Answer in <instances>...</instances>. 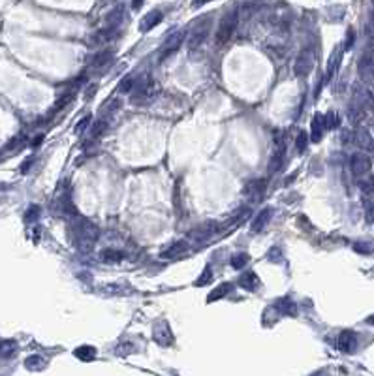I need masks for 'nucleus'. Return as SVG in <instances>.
I'll return each instance as SVG.
<instances>
[{"mask_svg": "<svg viewBox=\"0 0 374 376\" xmlns=\"http://www.w3.org/2000/svg\"><path fill=\"white\" fill-rule=\"evenodd\" d=\"M72 235H74V245L83 254H89L90 250L94 248L96 239H98V228L87 218L75 217V222L72 226Z\"/></svg>", "mask_w": 374, "mask_h": 376, "instance_id": "f257e3e1", "label": "nucleus"}, {"mask_svg": "<svg viewBox=\"0 0 374 376\" xmlns=\"http://www.w3.org/2000/svg\"><path fill=\"white\" fill-rule=\"evenodd\" d=\"M237 25H239V11L235 8H231L229 11L224 13V17L220 19V25H218L217 30V43L218 45H224L227 41L231 40V36L235 34Z\"/></svg>", "mask_w": 374, "mask_h": 376, "instance_id": "f03ea898", "label": "nucleus"}, {"mask_svg": "<svg viewBox=\"0 0 374 376\" xmlns=\"http://www.w3.org/2000/svg\"><path fill=\"white\" fill-rule=\"evenodd\" d=\"M314 66V55L310 49H303L297 57L296 64H294V74L296 77H306Z\"/></svg>", "mask_w": 374, "mask_h": 376, "instance_id": "7ed1b4c3", "label": "nucleus"}, {"mask_svg": "<svg viewBox=\"0 0 374 376\" xmlns=\"http://www.w3.org/2000/svg\"><path fill=\"white\" fill-rule=\"evenodd\" d=\"M209 27H211V21H201L196 29L190 32V38H188L187 45L190 51H196L201 47V43H205L207 36H209Z\"/></svg>", "mask_w": 374, "mask_h": 376, "instance_id": "20e7f679", "label": "nucleus"}, {"mask_svg": "<svg viewBox=\"0 0 374 376\" xmlns=\"http://www.w3.org/2000/svg\"><path fill=\"white\" fill-rule=\"evenodd\" d=\"M350 168H352V173H354L355 177H363L367 175L371 168H373V160L369 158L367 154H361V152H357L354 154L352 158H350Z\"/></svg>", "mask_w": 374, "mask_h": 376, "instance_id": "39448f33", "label": "nucleus"}, {"mask_svg": "<svg viewBox=\"0 0 374 376\" xmlns=\"http://www.w3.org/2000/svg\"><path fill=\"white\" fill-rule=\"evenodd\" d=\"M152 338H154V342L160 344V346H169V344L173 342V333H171V329H169L168 322H158V324H154Z\"/></svg>", "mask_w": 374, "mask_h": 376, "instance_id": "423d86ee", "label": "nucleus"}, {"mask_svg": "<svg viewBox=\"0 0 374 376\" xmlns=\"http://www.w3.org/2000/svg\"><path fill=\"white\" fill-rule=\"evenodd\" d=\"M185 40V32H177V34H171L166 43L162 45V51H160V55H158V60L162 62V60H166L169 55H173L175 51L181 47V43Z\"/></svg>", "mask_w": 374, "mask_h": 376, "instance_id": "0eeeda50", "label": "nucleus"}, {"mask_svg": "<svg viewBox=\"0 0 374 376\" xmlns=\"http://www.w3.org/2000/svg\"><path fill=\"white\" fill-rule=\"evenodd\" d=\"M357 72H359V77L365 83H374V60L373 57L367 53L359 59V64H357Z\"/></svg>", "mask_w": 374, "mask_h": 376, "instance_id": "6e6552de", "label": "nucleus"}, {"mask_svg": "<svg viewBox=\"0 0 374 376\" xmlns=\"http://www.w3.org/2000/svg\"><path fill=\"white\" fill-rule=\"evenodd\" d=\"M355 348H357V337L354 331L346 329L338 335V350L344 352V354H354Z\"/></svg>", "mask_w": 374, "mask_h": 376, "instance_id": "1a4fd4ad", "label": "nucleus"}, {"mask_svg": "<svg viewBox=\"0 0 374 376\" xmlns=\"http://www.w3.org/2000/svg\"><path fill=\"white\" fill-rule=\"evenodd\" d=\"M354 141L357 143V147L363 149V150H369V152H374V139L371 136V132L367 128H357L354 134Z\"/></svg>", "mask_w": 374, "mask_h": 376, "instance_id": "9d476101", "label": "nucleus"}, {"mask_svg": "<svg viewBox=\"0 0 374 376\" xmlns=\"http://www.w3.org/2000/svg\"><path fill=\"white\" fill-rule=\"evenodd\" d=\"M113 59H115V53L111 49H102L98 51L94 57H92V68L94 70H104V68H108L109 64L113 62Z\"/></svg>", "mask_w": 374, "mask_h": 376, "instance_id": "9b49d317", "label": "nucleus"}, {"mask_svg": "<svg viewBox=\"0 0 374 376\" xmlns=\"http://www.w3.org/2000/svg\"><path fill=\"white\" fill-rule=\"evenodd\" d=\"M162 19H164L162 11H158V10L149 11L147 15L143 17V21L139 23V30H141V32H149V30L154 29L158 23H162Z\"/></svg>", "mask_w": 374, "mask_h": 376, "instance_id": "f8f14e48", "label": "nucleus"}, {"mask_svg": "<svg viewBox=\"0 0 374 376\" xmlns=\"http://www.w3.org/2000/svg\"><path fill=\"white\" fill-rule=\"evenodd\" d=\"M271 217H273V209L271 207H265V209H262L260 213H258V217L252 220V226H250V229L254 231V233H258V231H262V229L265 228L267 224H269V220H271Z\"/></svg>", "mask_w": 374, "mask_h": 376, "instance_id": "ddd939ff", "label": "nucleus"}, {"mask_svg": "<svg viewBox=\"0 0 374 376\" xmlns=\"http://www.w3.org/2000/svg\"><path fill=\"white\" fill-rule=\"evenodd\" d=\"M324 132H325L324 115H322V113H316L312 122H310V139H312L314 143H318V141L322 139V136H324Z\"/></svg>", "mask_w": 374, "mask_h": 376, "instance_id": "4468645a", "label": "nucleus"}, {"mask_svg": "<svg viewBox=\"0 0 374 376\" xmlns=\"http://www.w3.org/2000/svg\"><path fill=\"white\" fill-rule=\"evenodd\" d=\"M265 187H267L265 181H263V179H258V181H252V183L246 185L245 192L250 198H254V201H260L262 196H263V192H265Z\"/></svg>", "mask_w": 374, "mask_h": 376, "instance_id": "2eb2a0df", "label": "nucleus"}, {"mask_svg": "<svg viewBox=\"0 0 374 376\" xmlns=\"http://www.w3.org/2000/svg\"><path fill=\"white\" fill-rule=\"evenodd\" d=\"M239 286L248 290V292H256L258 286H260V278L254 271H246L239 277Z\"/></svg>", "mask_w": 374, "mask_h": 376, "instance_id": "dca6fc26", "label": "nucleus"}, {"mask_svg": "<svg viewBox=\"0 0 374 376\" xmlns=\"http://www.w3.org/2000/svg\"><path fill=\"white\" fill-rule=\"evenodd\" d=\"M187 250H188V243H187V241H177V243H173V245H171L168 250H164V252L160 254V258H164V260L179 258V256H183Z\"/></svg>", "mask_w": 374, "mask_h": 376, "instance_id": "f3484780", "label": "nucleus"}, {"mask_svg": "<svg viewBox=\"0 0 374 376\" xmlns=\"http://www.w3.org/2000/svg\"><path fill=\"white\" fill-rule=\"evenodd\" d=\"M275 307L278 308L282 314H288V316H296L297 314V305L292 301V299H288V297H284V299H278Z\"/></svg>", "mask_w": 374, "mask_h": 376, "instance_id": "a211bd4d", "label": "nucleus"}, {"mask_svg": "<svg viewBox=\"0 0 374 376\" xmlns=\"http://www.w3.org/2000/svg\"><path fill=\"white\" fill-rule=\"evenodd\" d=\"M229 290H231V284H229V282H224V284L217 286L209 296H207V301H209V303H215V301H218V299L226 297L227 294H229Z\"/></svg>", "mask_w": 374, "mask_h": 376, "instance_id": "6ab92c4d", "label": "nucleus"}, {"mask_svg": "<svg viewBox=\"0 0 374 376\" xmlns=\"http://www.w3.org/2000/svg\"><path fill=\"white\" fill-rule=\"evenodd\" d=\"M363 117H365V108L359 102H354V104L348 108V119L352 120V122H359V120H363Z\"/></svg>", "mask_w": 374, "mask_h": 376, "instance_id": "aec40b11", "label": "nucleus"}, {"mask_svg": "<svg viewBox=\"0 0 374 376\" xmlns=\"http://www.w3.org/2000/svg\"><path fill=\"white\" fill-rule=\"evenodd\" d=\"M75 357L77 359H81V361H92L94 357H96V348H92V346H79L75 348Z\"/></svg>", "mask_w": 374, "mask_h": 376, "instance_id": "412c9836", "label": "nucleus"}, {"mask_svg": "<svg viewBox=\"0 0 374 376\" xmlns=\"http://www.w3.org/2000/svg\"><path fill=\"white\" fill-rule=\"evenodd\" d=\"M122 15H124V8L122 6H117V10H113L111 13L108 15V27L109 29H117L118 25H120V21H122Z\"/></svg>", "mask_w": 374, "mask_h": 376, "instance_id": "4be33fe9", "label": "nucleus"}, {"mask_svg": "<svg viewBox=\"0 0 374 376\" xmlns=\"http://www.w3.org/2000/svg\"><path fill=\"white\" fill-rule=\"evenodd\" d=\"M282 160H284V145H280V149L275 152V156L271 158V164H269V171L271 173H275V171H278L280 169V166H282Z\"/></svg>", "mask_w": 374, "mask_h": 376, "instance_id": "5701e85b", "label": "nucleus"}, {"mask_svg": "<svg viewBox=\"0 0 374 376\" xmlns=\"http://www.w3.org/2000/svg\"><path fill=\"white\" fill-rule=\"evenodd\" d=\"M357 187L363 194H374V175H367V177L359 179Z\"/></svg>", "mask_w": 374, "mask_h": 376, "instance_id": "b1692460", "label": "nucleus"}, {"mask_svg": "<svg viewBox=\"0 0 374 376\" xmlns=\"http://www.w3.org/2000/svg\"><path fill=\"white\" fill-rule=\"evenodd\" d=\"M134 85H136V79H134L132 75H126V77H122V81L118 83L117 90L120 94H130L132 89H134Z\"/></svg>", "mask_w": 374, "mask_h": 376, "instance_id": "393cba45", "label": "nucleus"}, {"mask_svg": "<svg viewBox=\"0 0 374 376\" xmlns=\"http://www.w3.org/2000/svg\"><path fill=\"white\" fill-rule=\"evenodd\" d=\"M100 256H102L104 262H120L122 260V252H118L115 248H104Z\"/></svg>", "mask_w": 374, "mask_h": 376, "instance_id": "a878e982", "label": "nucleus"}, {"mask_svg": "<svg viewBox=\"0 0 374 376\" xmlns=\"http://www.w3.org/2000/svg\"><path fill=\"white\" fill-rule=\"evenodd\" d=\"M338 64H340V53H335L331 60H329V68H327V75H325V83L331 79L333 75H335L337 68H338Z\"/></svg>", "mask_w": 374, "mask_h": 376, "instance_id": "bb28decb", "label": "nucleus"}, {"mask_svg": "<svg viewBox=\"0 0 374 376\" xmlns=\"http://www.w3.org/2000/svg\"><path fill=\"white\" fill-rule=\"evenodd\" d=\"M25 367L29 371H39V369H43V359L39 356H30L25 359Z\"/></svg>", "mask_w": 374, "mask_h": 376, "instance_id": "cd10ccee", "label": "nucleus"}, {"mask_svg": "<svg viewBox=\"0 0 374 376\" xmlns=\"http://www.w3.org/2000/svg\"><path fill=\"white\" fill-rule=\"evenodd\" d=\"M246 263H248V254H246V252L233 254V258H231V267L233 269H243Z\"/></svg>", "mask_w": 374, "mask_h": 376, "instance_id": "c85d7f7f", "label": "nucleus"}, {"mask_svg": "<svg viewBox=\"0 0 374 376\" xmlns=\"http://www.w3.org/2000/svg\"><path fill=\"white\" fill-rule=\"evenodd\" d=\"M15 342L13 340H4V342H0V356L2 357H10L15 354Z\"/></svg>", "mask_w": 374, "mask_h": 376, "instance_id": "c756f323", "label": "nucleus"}, {"mask_svg": "<svg viewBox=\"0 0 374 376\" xmlns=\"http://www.w3.org/2000/svg\"><path fill=\"white\" fill-rule=\"evenodd\" d=\"M308 134L306 132H299L297 134V138H296V150L301 154V152H305V149H306V145H308Z\"/></svg>", "mask_w": 374, "mask_h": 376, "instance_id": "7c9ffc66", "label": "nucleus"}, {"mask_svg": "<svg viewBox=\"0 0 374 376\" xmlns=\"http://www.w3.org/2000/svg\"><path fill=\"white\" fill-rule=\"evenodd\" d=\"M324 120H325V130H333V128H337L338 126V115H337L335 111H329L327 115L324 117Z\"/></svg>", "mask_w": 374, "mask_h": 376, "instance_id": "2f4dec72", "label": "nucleus"}, {"mask_svg": "<svg viewBox=\"0 0 374 376\" xmlns=\"http://www.w3.org/2000/svg\"><path fill=\"white\" fill-rule=\"evenodd\" d=\"M39 218V205H30L27 209V213H25V222L27 224H32L34 220H38Z\"/></svg>", "mask_w": 374, "mask_h": 376, "instance_id": "473e14b6", "label": "nucleus"}, {"mask_svg": "<svg viewBox=\"0 0 374 376\" xmlns=\"http://www.w3.org/2000/svg\"><path fill=\"white\" fill-rule=\"evenodd\" d=\"M211 278H213V271H211V265H205L203 269V273L199 275V278L196 280V286H205L211 282Z\"/></svg>", "mask_w": 374, "mask_h": 376, "instance_id": "72a5a7b5", "label": "nucleus"}, {"mask_svg": "<svg viewBox=\"0 0 374 376\" xmlns=\"http://www.w3.org/2000/svg\"><path fill=\"white\" fill-rule=\"evenodd\" d=\"M365 220H367V224L374 222V201L371 199H365Z\"/></svg>", "mask_w": 374, "mask_h": 376, "instance_id": "f704fd0d", "label": "nucleus"}, {"mask_svg": "<svg viewBox=\"0 0 374 376\" xmlns=\"http://www.w3.org/2000/svg\"><path fill=\"white\" fill-rule=\"evenodd\" d=\"M70 100H72V96H70V94H64V96H62V98L59 100V102H55V106H53V109L49 111V115H55V113H59V111H62V109H64V106L68 104Z\"/></svg>", "mask_w": 374, "mask_h": 376, "instance_id": "c9c22d12", "label": "nucleus"}, {"mask_svg": "<svg viewBox=\"0 0 374 376\" xmlns=\"http://www.w3.org/2000/svg\"><path fill=\"white\" fill-rule=\"evenodd\" d=\"M108 128V122L106 120H96L94 122V126H92V139H96L98 136H102L104 132Z\"/></svg>", "mask_w": 374, "mask_h": 376, "instance_id": "e433bc0d", "label": "nucleus"}, {"mask_svg": "<svg viewBox=\"0 0 374 376\" xmlns=\"http://www.w3.org/2000/svg\"><path fill=\"white\" fill-rule=\"evenodd\" d=\"M89 124H90V115H85V117L79 119V122L75 124V130H74V132H75V134H81L83 130L89 128Z\"/></svg>", "mask_w": 374, "mask_h": 376, "instance_id": "4c0bfd02", "label": "nucleus"}, {"mask_svg": "<svg viewBox=\"0 0 374 376\" xmlns=\"http://www.w3.org/2000/svg\"><path fill=\"white\" fill-rule=\"evenodd\" d=\"M354 250L355 252H359V254H373V247L367 245V243H355Z\"/></svg>", "mask_w": 374, "mask_h": 376, "instance_id": "58836bf2", "label": "nucleus"}, {"mask_svg": "<svg viewBox=\"0 0 374 376\" xmlns=\"http://www.w3.org/2000/svg\"><path fill=\"white\" fill-rule=\"evenodd\" d=\"M280 258H282V252H280V248L278 247L269 250V260H271V262H280Z\"/></svg>", "mask_w": 374, "mask_h": 376, "instance_id": "ea45409f", "label": "nucleus"}, {"mask_svg": "<svg viewBox=\"0 0 374 376\" xmlns=\"http://www.w3.org/2000/svg\"><path fill=\"white\" fill-rule=\"evenodd\" d=\"M23 141H25V136H15V138L11 139L10 143H8V145H6V149H10V150H13V149L17 147V145H21V143H23Z\"/></svg>", "mask_w": 374, "mask_h": 376, "instance_id": "a19ab883", "label": "nucleus"}, {"mask_svg": "<svg viewBox=\"0 0 374 376\" xmlns=\"http://www.w3.org/2000/svg\"><path fill=\"white\" fill-rule=\"evenodd\" d=\"M34 164V156H29V158L25 160L23 164H21V173H29L30 171V166Z\"/></svg>", "mask_w": 374, "mask_h": 376, "instance_id": "79ce46f5", "label": "nucleus"}, {"mask_svg": "<svg viewBox=\"0 0 374 376\" xmlns=\"http://www.w3.org/2000/svg\"><path fill=\"white\" fill-rule=\"evenodd\" d=\"M354 41H355V32H354V29H350V30H348V41H346V49H352Z\"/></svg>", "mask_w": 374, "mask_h": 376, "instance_id": "37998d69", "label": "nucleus"}, {"mask_svg": "<svg viewBox=\"0 0 374 376\" xmlns=\"http://www.w3.org/2000/svg\"><path fill=\"white\" fill-rule=\"evenodd\" d=\"M143 2H145V0H132V8H134V10H139V8L143 6Z\"/></svg>", "mask_w": 374, "mask_h": 376, "instance_id": "c03bdc74", "label": "nucleus"}, {"mask_svg": "<svg viewBox=\"0 0 374 376\" xmlns=\"http://www.w3.org/2000/svg\"><path fill=\"white\" fill-rule=\"evenodd\" d=\"M41 141H43V136L39 134V136H36V139L32 141V147H38V145H41Z\"/></svg>", "mask_w": 374, "mask_h": 376, "instance_id": "a18cd8bd", "label": "nucleus"}, {"mask_svg": "<svg viewBox=\"0 0 374 376\" xmlns=\"http://www.w3.org/2000/svg\"><path fill=\"white\" fill-rule=\"evenodd\" d=\"M207 2H211V0H194V8H201V6H205Z\"/></svg>", "mask_w": 374, "mask_h": 376, "instance_id": "49530a36", "label": "nucleus"}, {"mask_svg": "<svg viewBox=\"0 0 374 376\" xmlns=\"http://www.w3.org/2000/svg\"><path fill=\"white\" fill-rule=\"evenodd\" d=\"M367 324H374V314H373V316L367 318Z\"/></svg>", "mask_w": 374, "mask_h": 376, "instance_id": "de8ad7c7", "label": "nucleus"}, {"mask_svg": "<svg viewBox=\"0 0 374 376\" xmlns=\"http://www.w3.org/2000/svg\"><path fill=\"white\" fill-rule=\"evenodd\" d=\"M371 23H373V29H374V11H373V15H371Z\"/></svg>", "mask_w": 374, "mask_h": 376, "instance_id": "09e8293b", "label": "nucleus"}]
</instances>
